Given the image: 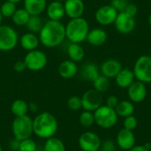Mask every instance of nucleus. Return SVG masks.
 I'll use <instances>...</instances> for the list:
<instances>
[{
  "instance_id": "c03bdc74",
  "label": "nucleus",
  "mask_w": 151,
  "mask_h": 151,
  "mask_svg": "<svg viewBox=\"0 0 151 151\" xmlns=\"http://www.w3.org/2000/svg\"><path fill=\"white\" fill-rule=\"evenodd\" d=\"M148 21H149V24H150V27H151V13H150V16H149Z\"/></svg>"
},
{
  "instance_id": "a19ab883",
  "label": "nucleus",
  "mask_w": 151,
  "mask_h": 151,
  "mask_svg": "<svg viewBox=\"0 0 151 151\" xmlns=\"http://www.w3.org/2000/svg\"><path fill=\"white\" fill-rule=\"evenodd\" d=\"M128 151H150V150L147 149L145 145H137V146H134Z\"/></svg>"
},
{
  "instance_id": "37998d69",
  "label": "nucleus",
  "mask_w": 151,
  "mask_h": 151,
  "mask_svg": "<svg viewBox=\"0 0 151 151\" xmlns=\"http://www.w3.org/2000/svg\"><path fill=\"white\" fill-rule=\"evenodd\" d=\"M6 1H10V2H12V3H14V4H18V3L21 2L22 0H6Z\"/></svg>"
},
{
  "instance_id": "f3484780",
  "label": "nucleus",
  "mask_w": 151,
  "mask_h": 151,
  "mask_svg": "<svg viewBox=\"0 0 151 151\" xmlns=\"http://www.w3.org/2000/svg\"><path fill=\"white\" fill-rule=\"evenodd\" d=\"M46 13L50 20H61L65 15L64 3L53 0L51 3L47 4Z\"/></svg>"
},
{
  "instance_id": "4be33fe9",
  "label": "nucleus",
  "mask_w": 151,
  "mask_h": 151,
  "mask_svg": "<svg viewBox=\"0 0 151 151\" xmlns=\"http://www.w3.org/2000/svg\"><path fill=\"white\" fill-rule=\"evenodd\" d=\"M47 7V0H24V8L30 15H40Z\"/></svg>"
},
{
  "instance_id": "09e8293b",
  "label": "nucleus",
  "mask_w": 151,
  "mask_h": 151,
  "mask_svg": "<svg viewBox=\"0 0 151 151\" xmlns=\"http://www.w3.org/2000/svg\"><path fill=\"white\" fill-rule=\"evenodd\" d=\"M0 99H1V95H0Z\"/></svg>"
},
{
  "instance_id": "f257e3e1",
  "label": "nucleus",
  "mask_w": 151,
  "mask_h": 151,
  "mask_svg": "<svg viewBox=\"0 0 151 151\" xmlns=\"http://www.w3.org/2000/svg\"><path fill=\"white\" fill-rule=\"evenodd\" d=\"M65 38V26L60 20L49 19L39 32L40 42L47 48L59 46Z\"/></svg>"
},
{
  "instance_id": "c85d7f7f",
  "label": "nucleus",
  "mask_w": 151,
  "mask_h": 151,
  "mask_svg": "<svg viewBox=\"0 0 151 151\" xmlns=\"http://www.w3.org/2000/svg\"><path fill=\"white\" fill-rule=\"evenodd\" d=\"M30 16L31 15L27 12L25 8H21V9H17L15 11V12L12 17V19L16 26H19V27L26 26Z\"/></svg>"
},
{
  "instance_id": "393cba45",
  "label": "nucleus",
  "mask_w": 151,
  "mask_h": 151,
  "mask_svg": "<svg viewBox=\"0 0 151 151\" xmlns=\"http://www.w3.org/2000/svg\"><path fill=\"white\" fill-rule=\"evenodd\" d=\"M29 111V104L23 99H16L11 104V112L14 117L27 115Z\"/></svg>"
},
{
  "instance_id": "20e7f679",
  "label": "nucleus",
  "mask_w": 151,
  "mask_h": 151,
  "mask_svg": "<svg viewBox=\"0 0 151 151\" xmlns=\"http://www.w3.org/2000/svg\"><path fill=\"white\" fill-rule=\"evenodd\" d=\"M12 132L14 139L19 142L30 138L34 134L33 119L27 114L15 117L12 123Z\"/></svg>"
},
{
  "instance_id": "9d476101",
  "label": "nucleus",
  "mask_w": 151,
  "mask_h": 151,
  "mask_svg": "<svg viewBox=\"0 0 151 151\" xmlns=\"http://www.w3.org/2000/svg\"><path fill=\"white\" fill-rule=\"evenodd\" d=\"M78 143L82 151H98L101 148L102 142L96 133L85 132L80 136Z\"/></svg>"
},
{
  "instance_id": "39448f33",
  "label": "nucleus",
  "mask_w": 151,
  "mask_h": 151,
  "mask_svg": "<svg viewBox=\"0 0 151 151\" xmlns=\"http://www.w3.org/2000/svg\"><path fill=\"white\" fill-rule=\"evenodd\" d=\"M95 123L104 129L113 127L118 122V114L115 109L107 105H101L94 111Z\"/></svg>"
},
{
  "instance_id": "f03ea898",
  "label": "nucleus",
  "mask_w": 151,
  "mask_h": 151,
  "mask_svg": "<svg viewBox=\"0 0 151 151\" xmlns=\"http://www.w3.org/2000/svg\"><path fill=\"white\" fill-rule=\"evenodd\" d=\"M58 129L57 118L48 112L43 111L35 116L33 119V132L38 138L47 140L55 136Z\"/></svg>"
},
{
  "instance_id": "2f4dec72",
  "label": "nucleus",
  "mask_w": 151,
  "mask_h": 151,
  "mask_svg": "<svg viewBox=\"0 0 151 151\" xmlns=\"http://www.w3.org/2000/svg\"><path fill=\"white\" fill-rule=\"evenodd\" d=\"M16 4L10 2V1H5L0 6V12L3 17L4 18H12L13 13L16 11Z\"/></svg>"
},
{
  "instance_id": "9b49d317",
  "label": "nucleus",
  "mask_w": 151,
  "mask_h": 151,
  "mask_svg": "<svg viewBox=\"0 0 151 151\" xmlns=\"http://www.w3.org/2000/svg\"><path fill=\"white\" fill-rule=\"evenodd\" d=\"M118 13L119 12L111 4H105L96 10L95 13V18L100 25L109 26L114 24Z\"/></svg>"
},
{
  "instance_id": "b1692460",
  "label": "nucleus",
  "mask_w": 151,
  "mask_h": 151,
  "mask_svg": "<svg viewBox=\"0 0 151 151\" xmlns=\"http://www.w3.org/2000/svg\"><path fill=\"white\" fill-rule=\"evenodd\" d=\"M66 52H67V55H68L70 60H72L75 63L82 61L85 57V50L81 46L80 43L71 42L67 47Z\"/></svg>"
},
{
  "instance_id": "de8ad7c7",
  "label": "nucleus",
  "mask_w": 151,
  "mask_h": 151,
  "mask_svg": "<svg viewBox=\"0 0 151 151\" xmlns=\"http://www.w3.org/2000/svg\"><path fill=\"white\" fill-rule=\"evenodd\" d=\"M0 151H3V149H2V146L0 145Z\"/></svg>"
},
{
  "instance_id": "c756f323",
  "label": "nucleus",
  "mask_w": 151,
  "mask_h": 151,
  "mask_svg": "<svg viewBox=\"0 0 151 151\" xmlns=\"http://www.w3.org/2000/svg\"><path fill=\"white\" fill-rule=\"evenodd\" d=\"M92 83H93L94 89L97 90L100 93L106 92L111 87L110 79H108L107 77L104 76L102 74H100Z\"/></svg>"
},
{
  "instance_id": "72a5a7b5",
  "label": "nucleus",
  "mask_w": 151,
  "mask_h": 151,
  "mask_svg": "<svg viewBox=\"0 0 151 151\" xmlns=\"http://www.w3.org/2000/svg\"><path fill=\"white\" fill-rule=\"evenodd\" d=\"M67 106L73 111H77L81 110L82 108L81 97H80L78 96H71L67 101Z\"/></svg>"
},
{
  "instance_id": "1a4fd4ad",
  "label": "nucleus",
  "mask_w": 151,
  "mask_h": 151,
  "mask_svg": "<svg viewBox=\"0 0 151 151\" xmlns=\"http://www.w3.org/2000/svg\"><path fill=\"white\" fill-rule=\"evenodd\" d=\"M82 108L84 111L94 112L101 105H103V96L102 93L92 88L87 90L81 96Z\"/></svg>"
},
{
  "instance_id": "49530a36",
  "label": "nucleus",
  "mask_w": 151,
  "mask_h": 151,
  "mask_svg": "<svg viewBox=\"0 0 151 151\" xmlns=\"http://www.w3.org/2000/svg\"><path fill=\"white\" fill-rule=\"evenodd\" d=\"M55 1H59V2H63V3H64L65 0H55Z\"/></svg>"
},
{
  "instance_id": "6e6552de",
  "label": "nucleus",
  "mask_w": 151,
  "mask_h": 151,
  "mask_svg": "<svg viewBox=\"0 0 151 151\" xmlns=\"http://www.w3.org/2000/svg\"><path fill=\"white\" fill-rule=\"evenodd\" d=\"M23 60L26 64L27 69L34 72L42 70L48 63V58L46 54L38 50L27 51Z\"/></svg>"
},
{
  "instance_id": "0eeeda50",
  "label": "nucleus",
  "mask_w": 151,
  "mask_h": 151,
  "mask_svg": "<svg viewBox=\"0 0 151 151\" xmlns=\"http://www.w3.org/2000/svg\"><path fill=\"white\" fill-rule=\"evenodd\" d=\"M19 42L17 32L10 26L0 25V51H11Z\"/></svg>"
},
{
  "instance_id": "dca6fc26",
  "label": "nucleus",
  "mask_w": 151,
  "mask_h": 151,
  "mask_svg": "<svg viewBox=\"0 0 151 151\" xmlns=\"http://www.w3.org/2000/svg\"><path fill=\"white\" fill-rule=\"evenodd\" d=\"M118 146L123 150H129L135 146V136L131 130L126 128L121 129L117 134Z\"/></svg>"
},
{
  "instance_id": "cd10ccee",
  "label": "nucleus",
  "mask_w": 151,
  "mask_h": 151,
  "mask_svg": "<svg viewBox=\"0 0 151 151\" xmlns=\"http://www.w3.org/2000/svg\"><path fill=\"white\" fill-rule=\"evenodd\" d=\"M44 25L43 19L40 17V15H31L26 27L28 30V32L36 34L41 31Z\"/></svg>"
},
{
  "instance_id": "e433bc0d",
  "label": "nucleus",
  "mask_w": 151,
  "mask_h": 151,
  "mask_svg": "<svg viewBox=\"0 0 151 151\" xmlns=\"http://www.w3.org/2000/svg\"><path fill=\"white\" fill-rule=\"evenodd\" d=\"M101 150L102 151H115V144L112 141H105L101 144Z\"/></svg>"
},
{
  "instance_id": "aec40b11",
  "label": "nucleus",
  "mask_w": 151,
  "mask_h": 151,
  "mask_svg": "<svg viewBox=\"0 0 151 151\" xmlns=\"http://www.w3.org/2000/svg\"><path fill=\"white\" fill-rule=\"evenodd\" d=\"M80 73L84 81L93 82L100 75V69L96 63L88 62L82 65Z\"/></svg>"
},
{
  "instance_id": "4468645a",
  "label": "nucleus",
  "mask_w": 151,
  "mask_h": 151,
  "mask_svg": "<svg viewBox=\"0 0 151 151\" xmlns=\"http://www.w3.org/2000/svg\"><path fill=\"white\" fill-rule=\"evenodd\" d=\"M64 6L65 15L70 19L82 17L85 11V4L82 0H65Z\"/></svg>"
},
{
  "instance_id": "423d86ee",
  "label": "nucleus",
  "mask_w": 151,
  "mask_h": 151,
  "mask_svg": "<svg viewBox=\"0 0 151 151\" xmlns=\"http://www.w3.org/2000/svg\"><path fill=\"white\" fill-rule=\"evenodd\" d=\"M134 74L137 81L143 83H151V56L142 55L134 63Z\"/></svg>"
},
{
  "instance_id": "c9c22d12",
  "label": "nucleus",
  "mask_w": 151,
  "mask_h": 151,
  "mask_svg": "<svg viewBox=\"0 0 151 151\" xmlns=\"http://www.w3.org/2000/svg\"><path fill=\"white\" fill-rule=\"evenodd\" d=\"M128 4H129L128 0H111L110 4L118 12H124L126 10Z\"/></svg>"
},
{
  "instance_id": "79ce46f5",
  "label": "nucleus",
  "mask_w": 151,
  "mask_h": 151,
  "mask_svg": "<svg viewBox=\"0 0 151 151\" xmlns=\"http://www.w3.org/2000/svg\"><path fill=\"white\" fill-rule=\"evenodd\" d=\"M29 110H31L32 111H37V106L34 103H31L29 104Z\"/></svg>"
},
{
  "instance_id": "5701e85b",
  "label": "nucleus",
  "mask_w": 151,
  "mask_h": 151,
  "mask_svg": "<svg viewBox=\"0 0 151 151\" xmlns=\"http://www.w3.org/2000/svg\"><path fill=\"white\" fill-rule=\"evenodd\" d=\"M19 43L21 47L27 51L36 50V48L40 43L39 36H37L35 34L31 32L25 33L23 35H21L19 39Z\"/></svg>"
},
{
  "instance_id": "2eb2a0df",
  "label": "nucleus",
  "mask_w": 151,
  "mask_h": 151,
  "mask_svg": "<svg viewBox=\"0 0 151 151\" xmlns=\"http://www.w3.org/2000/svg\"><path fill=\"white\" fill-rule=\"evenodd\" d=\"M122 68V65L119 60L110 58L104 61L99 69L102 75L107 77L108 79H113L118 75Z\"/></svg>"
},
{
  "instance_id": "a878e982",
  "label": "nucleus",
  "mask_w": 151,
  "mask_h": 151,
  "mask_svg": "<svg viewBox=\"0 0 151 151\" xmlns=\"http://www.w3.org/2000/svg\"><path fill=\"white\" fill-rule=\"evenodd\" d=\"M115 111L118 116L122 117V118H127L134 114V105L131 101L124 100V101L119 102L117 107L115 108Z\"/></svg>"
},
{
  "instance_id": "a18cd8bd",
  "label": "nucleus",
  "mask_w": 151,
  "mask_h": 151,
  "mask_svg": "<svg viewBox=\"0 0 151 151\" xmlns=\"http://www.w3.org/2000/svg\"><path fill=\"white\" fill-rule=\"evenodd\" d=\"M2 20H3V16L1 14V12H0V25H2Z\"/></svg>"
},
{
  "instance_id": "58836bf2",
  "label": "nucleus",
  "mask_w": 151,
  "mask_h": 151,
  "mask_svg": "<svg viewBox=\"0 0 151 151\" xmlns=\"http://www.w3.org/2000/svg\"><path fill=\"white\" fill-rule=\"evenodd\" d=\"M124 12H127V14L133 16V17H135V15L137 14V12H138V8H137L136 4H132V3H129Z\"/></svg>"
},
{
  "instance_id": "7c9ffc66",
  "label": "nucleus",
  "mask_w": 151,
  "mask_h": 151,
  "mask_svg": "<svg viewBox=\"0 0 151 151\" xmlns=\"http://www.w3.org/2000/svg\"><path fill=\"white\" fill-rule=\"evenodd\" d=\"M80 124L84 127H90L95 124L94 112L88 111H83L79 117Z\"/></svg>"
},
{
  "instance_id": "4c0bfd02",
  "label": "nucleus",
  "mask_w": 151,
  "mask_h": 151,
  "mask_svg": "<svg viewBox=\"0 0 151 151\" xmlns=\"http://www.w3.org/2000/svg\"><path fill=\"white\" fill-rule=\"evenodd\" d=\"M118 104H119V99L116 96H110L106 99V105L112 109H115Z\"/></svg>"
},
{
  "instance_id": "473e14b6",
  "label": "nucleus",
  "mask_w": 151,
  "mask_h": 151,
  "mask_svg": "<svg viewBox=\"0 0 151 151\" xmlns=\"http://www.w3.org/2000/svg\"><path fill=\"white\" fill-rule=\"evenodd\" d=\"M37 145L34 140L31 138H27L19 142L18 144V151H36Z\"/></svg>"
},
{
  "instance_id": "7ed1b4c3",
  "label": "nucleus",
  "mask_w": 151,
  "mask_h": 151,
  "mask_svg": "<svg viewBox=\"0 0 151 151\" xmlns=\"http://www.w3.org/2000/svg\"><path fill=\"white\" fill-rule=\"evenodd\" d=\"M89 25L86 19L81 17L71 19L65 26V37L73 43H81L87 39Z\"/></svg>"
},
{
  "instance_id": "f704fd0d",
  "label": "nucleus",
  "mask_w": 151,
  "mask_h": 151,
  "mask_svg": "<svg viewBox=\"0 0 151 151\" xmlns=\"http://www.w3.org/2000/svg\"><path fill=\"white\" fill-rule=\"evenodd\" d=\"M138 126V119L134 116V115H131L129 117H127L125 118V120H124V128L127 129V130H134Z\"/></svg>"
},
{
  "instance_id": "ea45409f",
  "label": "nucleus",
  "mask_w": 151,
  "mask_h": 151,
  "mask_svg": "<svg viewBox=\"0 0 151 151\" xmlns=\"http://www.w3.org/2000/svg\"><path fill=\"white\" fill-rule=\"evenodd\" d=\"M13 68H14V70L17 73H22V72H24L27 69V66H26V64H25L24 60H22V61L19 60V61H17L14 64Z\"/></svg>"
},
{
  "instance_id": "bb28decb",
  "label": "nucleus",
  "mask_w": 151,
  "mask_h": 151,
  "mask_svg": "<svg viewBox=\"0 0 151 151\" xmlns=\"http://www.w3.org/2000/svg\"><path fill=\"white\" fill-rule=\"evenodd\" d=\"M43 151H66V149L62 140L53 136L45 140Z\"/></svg>"
},
{
  "instance_id": "a211bd4d",
  "label": "nucleus",
  "mask_w": 151,
  "mask_h": 151,
  "mask_svg": "<svg viewBox=\"0 0 151 151\" xmlns=\"http://www.w3.org/2000/svg\"><path fill=\"white\" fill-rule=\"evenodd\" d=\"M78 71L79 69L77 64L70 59L61 62L58 68L59 76L65 80H69L75 77L78 73Z\"/></svg>"
},
{
  "instance_id": "6ab92c4d",
  "label": "nucleus",
  "mask_w": 151,
  "mask_h": 151,
  "mask_svg": "<svg viewBox=\"0 0 151 151\" xmlns=\"http://www.w3.org/2000/svg\"><path fill=\"white\" fill-rule=\"evenodd\" d=\"M108 35L105 30L103 28L96 27L89 30L86 41L92 46H101L107 41Z\"/></svg>"
},
{
  "instance_id": "412c9836",
  "label": "nucleus",
  "mask_w": 151,
  "mask_h": 151,
  "mask_svg": "<svg viewBox=\"0 0 151 151\" xmlns=\"http://www.w3.org/2000/svg\"><path fill=\"white\" fill-rule=\"evenodd\" d=\"M134 72L129 68H122L115 77L117 85L121 88H127L134 81Z\"/></svg>"
},
{
  "instance_id": "f8f14e48",
  "label": "nucleus",
  "mask_w": 151,
  "mask_h": 151,
  "mask_svg": "<svg viewBox=\"0 0 151 151\" xmlns=\"http://www.w3.org/2000/svg\"><path fill=\"white\" fill-rule=\"evenodd\" d=\"M115 27L118 32L120 34H129L134 31L136 26L135 22V17H133L129 14H127L125 12H121L118 13V16L116 18V20L114 22Z\"/></svg>"
},
{
  "instance_id": "ddd939ff",
  "label": "nucleus",
  "mask_w": 151,
  "mask_h": 151,
  "mask_svg": "<svg viewBox=\"0 0 151 151\" xmlns=\"http://www.w3.org/2000/svg\"><path fill=\"white\" fill-rule=\"evenodd\" d=\"M127 96L132 103H142L147 96V88L145 83L136 81L127 88Z\"/></svg>"
}]
</instances>
